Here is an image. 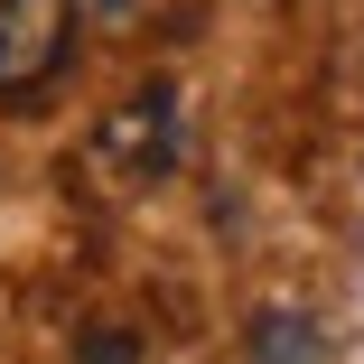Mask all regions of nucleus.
I'll return each mask as SVG.
<instances>
[{
  "instance_id": "f03ea898",
  "label": "nucleus",
  "mask_w": 364,
  "mask_h": 364,
  "mask_svg": "<svg viewBox=\"0 0 364 364\" xmlns=\"http://www.w3.org/2000/svg\"><path fill=\"white\" fill-rule=\"evenodd\" d=\"M75 56V0H0V103H28Z\"/></svg>"
},
{
  "instance_id": "39448f33",
  "label": "nucleus",
  "mask_w": 364,
  "mask_h": 364,
  "mask_svg": "<svg viewBox=\"0 0 364 364\" xmlns=\"http://www.w3.org/2000/svg\"><path fill=\"white\" fill-rule=\"evenodd\" d=\"M103 10H112V19H131V0H103Z\"/></svg>"
},
{
  "instance_id": "20e7f679",
  "label": "nucleus",
  "mask_w": 364,
  "mask_h": 364,
  "mask_svg": "<svg viewBox=\"0 0 364 364\" xmlns=\"http://www.w3.org/2000/svg\"><path fill=\"white\" fill-rule=\"evenodd\" d=\"M75 364H140V336L103 318V327H85V346H75Z\"/></svg>"
},
{
  "instance_id": "f257e3e1",
  "label": "nucleus",
  "mask_w": 364,
  "mask_h": 364,
  "mask_svg": "<svg viewBox=\"0 0 364 364\" xmlns=\"http://www.w3.org/2000/svg\"><path fill=\"white\" fill-rule=\"evenodd\" d=\"M178 140H187V112H178V85H140L122 94L94 131H85V187L94 196H140L178 168Z\"/></svg>"
},
{
  "instance_id": "7ed1b4c3",
  "label": "nucleus",
  "mask_w": 364,
  "mask_h": 364,
  "mask_svg": "<svg viewBox=\"0 0 364 364\" xmlns=\"http://www.w3.org/2000/svg\"><path fill=\"white\" fill-rule=\"evenodd\" d=\"M243 346H252V364H336V355H327V336H318V318H309V309H262V318H252V336H243Z\"/></svg>"
}]
</instances>
